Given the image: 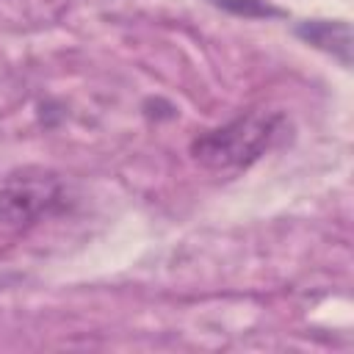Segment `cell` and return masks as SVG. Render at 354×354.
Returning <instances> with one entry per match:
<instances>
[{
    "label": "cell",
    "instance_id": "1",
    "mask_svg": "<svg viewBox=\"0 0 354 354\" xmlns=\"http://www.w3.org/2000/svg\"><path fill=\"white\" fill-rule=\"evenodd\" d=\"M285 127L282 111H243L227 124L199 133L191 141V158L210 171H241L260 160L285 136Z\"/></svg>",
    "mask_w": 354,
    "mask_h": 354
},
{
    "label": "cell",
    "instance_id": "2",
    "mask_svg": "<svg viewBox=\"0 0 354 354\" xmlns=\"http://www.w3.org/2000/svg\"><path fill=\"white\" fill-rule=\"evenodd\" d=\"M66 207V188L53 171L11 174L0 185V224L11 230L30 227Z\"/></svg>",
    "mask_w": 354,
    "mask_h": 354
},
{
    "label": "cell",
    "instance_id": "3",
    "mask_svg": "<svg viewBox=\"0 0 354 354\" xmlns=\"http://www.w3.org/2000/svg\"><path fill=\"white\" fill-rule=\"evenodd\" d=\"M296 33L307 44H313V47L329 53L332 58H337L343 66L351 64V28H348V22L313 19V22H301L296 28Z\"/></svg>",
    "mask_w": 354,
    "mask_h": 354
},
{
    "label": "cell",
    "instance_id": "4",
    "mask_svg": "<svg viewBox=\"0 0 354 354\" xmlns=\"http://www.w3.org/2000/svg\"><path fill=\"white\" fill-rule=\"evenodd\" d=\"M210 3L238 17H282V8L266 0H210Z\"/></svg>",
    "mask_w": 354,
    "mask_h": 354
}]
</instances>
